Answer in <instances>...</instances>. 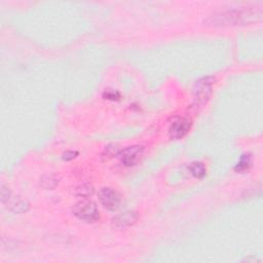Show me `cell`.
Wrapping results in <instances>:
<instances>
[{"mask_svg": "<svg viewBox=\"0 0 263 263\" xmlns=\"http://www.w3.org/2000/svg\"><path fill=\"white\" fill-rule=\"evenodd\" d=\"M261 10H232L223 12L214 17L215 23L219 25H238L257 21L261 18Z\"/></svg>", "mask_w": 263, "mask_h": 263, "instance_id": "6da1fadb", "label": "cell"}, {"mask_svg": "<svg viewBox=\"0 0 263 263\" xmlns=\"http://www.w3.org/2000/svg\"><path fill=\"white\" fill-rule=\"evenodd\" d=\"M0 200H2L3 205L8 210L15 213H26L30 208V205L27 201L14 194L5 184L2 185V198H0Z\"/></svg>", "mask_w": 263, "mask_h": 263, "instance_id": "7a4b0ae2", "label": "cell"}, {"mask_svg": "<svg viewBox=\"0 0 263 263\" xmlns=\"http://www.w3.org/2000/svg\"><path fill=\"white\" fill-rule=\"evenodd\" d=\"M73 214L76 218L87 223H94L100 218L99 210L96 204L90 201L77 203L73 207Z\"/></svg>", "mask_w": 263, "mask_h": 263, "instance_id": "3957f363", "label": "cell"}, {"mask_svg": "<svg viewBox=\"0 0 263 263\" xmlns=\"http://www.w3.org/2000/svg\"><path fill=\"white\" fill-rule=\"evenodd\" d=\"M99 201L102 206L109 211H115L119 208L121 203L119 193L110 187H103L100 189Z\"/></svg>", "mask_w": 263, "mask_h": 263, "instance_id": "277c9868", "label": "cell"}, {"mask_svg": "<svg viewBox=\"0 0 263 263\" xmlns=\"http://www.w3.org/2000/svg\"><path fill=\"white\" fill-rule=\"evenodd\" d=\"M143 152H144L143 146L133 145V146H128L123 150H121L120 152H118L117 156L124 166L132 167L139 163L140 159L143 155Z\"/></svg>", "mask_w": 263, "mask_h": 263, "instance_id": "5b68a950", "label": "cell"}, {"mask_svg": "<svg viewBox=\"0 0 263 263\" xmlns=\"http://www.w3.org/2000/svg\"><path fill=\"white\" fill-rule=\"evenodd\" d=\"M213 83L214 80L212 77H206L196 82L193 88V94H194V99L199 104L204 105L205 103H207V101L209 100L212 93Z\"/></svg>", "mask_w": 263, "mask_h": 263, "instance_id": "8992f818", "label": "cell"}, {"mask_svg": "<svg viewBox=\"0 0 263 263\" xmlns=\"http://www.w3.org/2000/svg\"><path fill=\"white\" fill-rule=\"evenodd\" d=\"M191 127V121L188 118H179L175 120L169 129L170 137L174 140L183 138L189 132Z\"/></svg>", "mask_w": 263, "mask_h": 263, "instance_id": "52a82bcc", "label": "cell"}, {"mask_svg": "<svg viewBox=\"0 0 263 263\" xmlns=\"http://www.w3.org/2000/svg\"><path fill=\"white\" fill-rule=\"evenodd\" d=\"M138 220V214L135 211H126L124 213L119 214L113 219V223L115 226L119 228H125L128 226L134 225Z\"/></svg>", "mask_w": 263, "mask_h": 263, "instance_id": "ba28073f", "label": "cell"}, {"mask_svg": "<svg viewBox=\"0 0 263 263\" xmlns=\"http://www.w3.org/2000/svg\"><path fill=\"white\" fill-rule=\"evenodd\" d=\"M58 183H59V179L55 174L44 175L40 179L41 186L45 189H54L58 185Z\"/></svg>", "mask_w": 263, "mask_h": 263, "instance_id": "9c48e42d", "label": "cell"}, {"mask_svg": "<svg viewBox=\"0 0 263 263\" xmlns=\"http://www.w3.org/2000/svg\"><path fill=\"white\" fill-rule=\"evenodd\" d=\"M189 172L196 179H202L206 175L207 170H206V167L203 163L194 162L189 166Z\"/></svg>", "mask_w": 263, "mask_h": 263, "instance_id": "30bf717a", "label": "cell"}, {"mask_svg": "<svg viewBox=\"0 0 263 263\" xmlns=\"http://www.w3.org/2000/svg\"><path fill=\"white\" fill-rule=\"evenodd\" d=\"M75 195L78 198L88 199L94 193V187L90 184H82V185L77 186L75 188Z\"/></svg>", "mask_w": 263, "mask_h": 263, "instance_id": "8fae6325", "label": "cell"}, {"mask_svg": "<svg viewBox=\"0 0 263 263\" xmlns=\"http://www.w3.org/2000/svg\"><path fill=\"white\" fill-rule=\"evenodd\" d=\"M251 164H252V161H251V156L249 154H244L242 157L240 162L238 163V165L235 166L234 170L236 172H240V173H244L246 171H248L251 167Z\"/></svg>", "mask_w": 263, "mask_h": 263, "instance_id": "7c38bea8", "label": "cell"}, {"mask_svg": "<svg viewBox=\"0 0 263 263\" xmlns=\"http://www.w3.org/2000/svg\"><path fill=\"white\" fill-rule=\"evenodd\" d=\"M104 97L108 100H117L119 98V94L117 92H112V91H106L104 93Z\"/></svg>", "mask_w": 263, "mask_h": 263, "instance_id": "4fadbf2b", "label": "cell"}, {"mask_svg": "<svg viewBox=\"0 0 263 263\" xmlns=\"http://www.w3.org/2000/svg\"><path fill=\"white\" fill-rule=\"evenodd\" d=\"M77 154H78V153H77L76 151H67V152L64 153L63 159H64L65 161H71V160L75 159Z\"/></svg>", "mask_w": 263, "mask_h": 263, "instance_id": "5bb4252c", "label": "cell"}, {"mask_svg": "<svg viewBox=\"0 0 263 263\" xmlns=\"http://www.w3.org/2000/svg\"><path fill=\"white\" fill-rule=\"evenodd\" d=\"M105 153H106V155H108L109 157H111V156L114 155V153H116V149L111 148L110 146H109V147H106V150H105Z\"/></svg>", "mask_w": 263, "mask_h": 263, "instance_id": "9a60e30c", "label": "cell"}]
</instances>
